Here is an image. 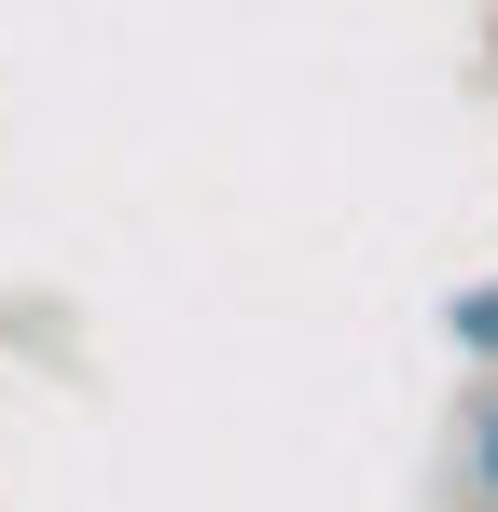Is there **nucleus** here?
<instances>
[{"label": "nucleus", "mask_w": 498, "mask_h": 512, "mask_svg": "<svg viewBox=\"0 0 498 512\" xmlns=\"http://www.w3.org/2000/svg\"><path fill=\"white\" fill-rule=\"evenodd\" d=\"M443 360H457V374H498V263L443 291Z\"/></svg>", "instance_id": "f257e3e1"}, {"label": "nucleus", "mask_w": 498, "mask_h": 512, "mask_svg": "<svg viewBox=\"0 0 498 512\" xmlns=\"http://www.w3.org/2000/svg\"><path fill=\"white\" fill-rule=\"evenodd\" d=\"M457 499L498 512V374H471V402H457Z\"/></svg>", "instance_id": "f03ea898"}, {"label": "nucleus", "mask_w": 498, "mask_h": 512, "mask_svg": "<svg viewBox=\"0 0 498 512\" xmlns=\"http://www.w3.org/2000/svg\"><path fill=\"white\" fill-rule=\"evenodd\" d=\"M485 70H498V14H485Z\"/></svg>", "instance_id": "7ed1b4c3"}]
</instances>
